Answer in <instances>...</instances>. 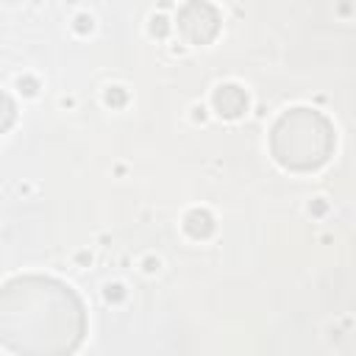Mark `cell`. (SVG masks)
I'll return each instance as SVG.
<instances>
[{"label":"cell","mask_w":356,"mask_h":356,"mask_svg":"<svg viewBox=\"0 0 356 356\" xmlns=\"http://www.w3.org/2000/svg\"><path fill=\"white\" fill-rule=\"evenodd\" d=\"M86 334L81 298L47 275L11 278L0 292V342L17 356H64Z\"/></svg>","instance_id":"6da1fadb"},{"label":"cell","mask_w":356,"mask_h":356,"mask_svg":"<svg viewBox=\"0 0 356 356\" xmlns=\"http://www.w3.org/2000/svg\"><path fill=\"white\" fill-rule=\"evenodd\" d=\"M270 150L286 170H317L334 153V125L314 108H289L270 131Z\"/></svg>","instance_id":"7a4b0ae2"},{"label":"cell","mask_w":356,"mask_h":356,"mask_svg":"<svg viewBox=\"0 0 356 356\" xmlns=\"http://www.w3.org/2000/svg\"><path fill=\"white\" fill-rule=\"evenodd\" d=\"M178 28L192 44H209L220 31V14L206 0H189L178 11Z\"/></svg>","instance_id":"3957f363"},{"label":"cell","mask_w":356,"mask_h":356,"mask_svg":"<svg viewBox=\"0 0 356 356\" xmlns=\"http://www.w3.org/2000/svg\"><path fill=\"white\" fill-rule=\"evenodd\" d=\"M214 108L222 114V117H239L245 108H248V97L239 86L234 83H225L214 92Z\"/></svg>","instance_id":"277c9868"},{"label":"cell","mask_w":356,"mask_h":356,"mask_svg":"<svg viewBox=\"0 0 356 356\" xmlns=\"http://www.w3.org/2000/svg\"><path fill=\"white\" fill-rule=\"evenodd\" d=\"M186 231H189L192 236H206V234L211 231V217H209L206 211H192V214L186 217Z\"/></svg>","instance_id":"5b68a950"}]
</instances>
